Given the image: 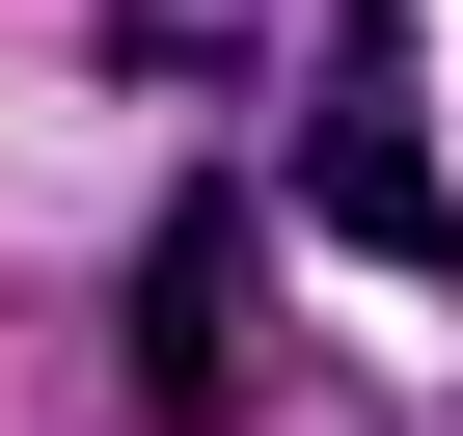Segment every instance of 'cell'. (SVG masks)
Wrapping results in <instances>:
<instances>
[{
	"instance_id": "cell-2",
	"label": "cell",
	"mask_w": 463,
	"mask_h": 436,
	"mask_svg": "<svg viewBox=\"0 0 463 436\" xmlns=\"http://www.w3.org/2000/svg\"><path fill=\"white\" fill-rule=\"evenodd\" d=\"M246 382H273V300H246V191H191L164 246H137V409H164V436H218Z\"/></svg>"
},
{
	"instance_id": "cell-1",
	"label": "cell",
	"mask_w": 463,
	"mask_h": 436,
	"mask_svg": "<svg viewBox=\"0 0 463 436\" xmlns=\"http://www.w3.org/2000/svg\"><path fill=\"white\" fill-rule=\"evenodd\" d=\"M300 218H327V246H382V273H436V246H463V191H436V109H409V28H382V0H327V109H300Z\"/></svg>"
}]
</instances>
